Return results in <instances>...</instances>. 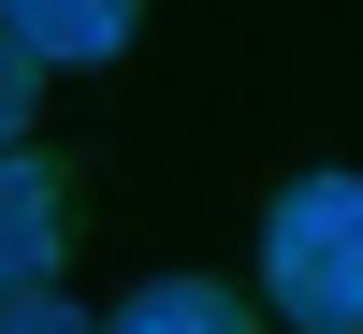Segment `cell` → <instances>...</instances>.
<instances>
[{"instance_id":"3957f363","label":"cell","mask_w":363,"mask_h":334,"mask_svg":"<svg viewBox=\"0 0 363 334\" xmlns=\"http://www.w3.org/2000/svg\"><path fill=\"white\" fill-rule=\"evenodd\" d=\"M116 334H247V306H233V291H203V277H160Z\"/></svg>"},{"instance_id":"7a4b0ae2","label":"cell","mask_w":363,"mask_h":334,"mask_svg":"<svg viewBox=\"0 0 363 334\" xmlns=\"http://www.w3.org/2000/svg\"><path fill=\"white\" fill-rule=\"evenodd\" d=\"M15 44L29 58H102V44H131V0H15Z\"/></svg>"},{"instance_id":"5b68a950","label":"cell","mask_w":363,"mask_h":334,"mask_svg":"<svg viewBox=\"0 0 363 334\" xmlns=\"http://www.w3.org/2000/svg\"><path fill=\"white\" fill-rule=\"evenodd\" d=\"M15 334H73V306H58L44 277H29V291H15Z\"/></svg>"},{"instance_id":"6da1fadb","label":"cell","mask_w":363,"mask_h":334,"mask_svg":"<svg viewBox=\"0 0 363 334\" xmlns=\"http://www.w3.org/2000/svg\"><path fill=\"white\" fill-rule=\"evenodd\" d=\"M262 277L306 334H363V189L349 174H306L262 204Z\"/></svg>"},{"instance_id":"277c9868","label":"cell","mask_w":363,"mask_h":334,"mask_svg":"<svg viewBox=\"0 0 363 334\" xmlns=\"http://www.w3.org/2000/svg\"><path fill=\"white\" fill-rule=\"evenodd\" d=\"M44 262H58V174L15 160V277H44Z\"/></svg>"}]
</instances>
